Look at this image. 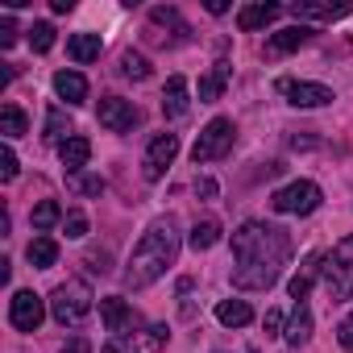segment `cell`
<instances>
[{"instance_id":"cell-24","label":"cell","mask_w":353,"mask_h":353,"mask_svg":"<svg viewBox=\"0 0 353 353\" xmlns=\"http://www.w3.org/2000/svg\"><path fill=\"white\" fill-rule=\"evenodd\" d=\"M287 345L291 349H299V345H307V336H312V307L307 303H295V312H291V320H287Z\"/></svg>"},{"instance_id":"cell-19","label":"cell","mask_w":353,"mask_h":353,"mask_svg":"<svg viewBox=\"0 0 353 353\" xmlns=\"http://www.w3.org/2000/svg\"><path fill=\"white\" fill-rule=\"evenodd\" d=\"M100 50H104L100 34H71V38H67V54H71V59H75L79 67L96 63V59H100Z\"/></svg>"},{"instance_id":"cell-40","label":"cell","mask_w":353,"mask_h":353,"mask_svg":"<svg viewBox=\"0 0 353 353\" xmlns=\"http://www.w3.org/2000/svg\"><path fill=\"white\" fill-rule=\"evenodd\" d=\"M63 353H92V341H88V336H71V341L63 345Z\"/></svg>"},{"instance_id":"cell-30","label":"cell","mask_w":353,"mask_h":353,"mask_svg":"<svg viewBox=\"0 0 353 353\" xmlns=\"http://www.w3.org/2000/svg\"><path fill=\"white\" fill-rule=\"evenodd\" d=\"M121 75L125 79H150V63H145V54H137V50H125L121 54Z\"/></svg>"},{"instance_id":"cell-17","label":"cell","mask_w":353,"mask_h":353,"mask_svg":"<svg viewBox=\"0 0 353 353\" xmlns=\"http://www.w3.org/2000/svg\"><path fill=\"white\" fill-rule=\"evenodd\" d=\"M307 38H312V30H307V26H291V30H279V34H270V38H266V59H283V54L299 50Z\"/></svg>"},{"instance_id":"cell-34","label":"cell","mask_w":353,"mask_h":353,"mask_svg":"<svg viewBox=\"0 0 353 353\" xmlns=\"http://www.w3.org/2000/svg\"><path fill=\"white\" fill-rule=\"evenodd\" d=\"M17 170H21V166H17V154L5 145V150H0V179L13 183V179H17Z\"/></svg>"},{"instance_id":"cell-5","label":"cell","mask_w":353,"mask_h":353,"mask_svg":"<svg viewBox=\"0 0 353 353\" xmlns=\"http://www.w3.org/2000/svg\"><path fill=\"white\" fill-rule=\"evenodd\" d=\"M233 137H237L233 121H229V117H212V121L204 125V133L196 137V145H192V162H196V166H204V162L225 158V154L233 150Z\"/></svg>"},{"instance_id":"cell-38","label":"cell","mask_w":353,"mask_h":353,"mask_svg":"<svg viewBox=\"0 0 353 353\" xmlns=\"http://www.w3.org/2000/svg\"><path fill=\"white\" fill-rule=\"evenodd\" d=\"M216 179H196V196H204V200H216Z\"/></svg>"},{"instance_id":"cell-36","label":"cell","mask_w":353,"mask_h":353,"mask_svg":"<svg viewBox=\"0 0 353 353\" xmlns=\"http://www.w3.org/2000/svg\"><path fill=\"white\" fill-rule=\"evenodd\" d=\"M336 341H341V349H345V353H353V312L341 320V328H336Z\"/></svg>"},{"instance_id":"cell-31","label":"cell","mask_w":353,"mask_h":353,"mask_svg":"<svg viewBox=\"0 0 353 353\" xmlns=\"http://www.w3.org/2000/svg\"><path fill=\"white\" fill-rule=\"evenodd\" d=\"M30 46H34V54H46V50L54 46V26H50V21H34V30H30Z\"/></svg>"},{"instance_id":"cell-1","label":"cell","mask_w":353,"mask_h":353,"mask_svg":"<svg viewBox=\"0 0 353 353\" xmlns=\"http://www.w3.org/2000/svg\"><path fill=\"white\" fill-rule=\"evenodd\" d=\"M291 233L266 221H245L233 233V287L237 291H270L291 262Z\"/></svg>"},{"instance_id":"cell-15","label":"cell","mask_w":353,"mask_h":353,"mask_svg":"<svg viewBox=\"0 0 353 353\" xmlns=\"http://www.w3.org/2000/svg\"><path fill=\"white\" fill-rule=\"evenodd\" d=\"M287 13H291L299 26H307V21H336V17H349L353 5H316V0H295Z\"/></svg>"},{"instance_id":"cell-20","label":"cell","mask_w":353,"mask_h":353,"mask_svg":"<svg viewBox=\"0 0 353 353\" xmlns=\"http://www.w3.org/2000/svg\"><path fill=\"white\" fill-rule=\"evenodd\" d=\"M229 75H233V67L221 59V63H212V71L208 75H200V104H212V100H221V92H225V83H229Z\"/></svg>"},{"instance_id":"cell-14","label":"cell","mask_w":353,"mask_h":353,"mask_svg":"<svg viewBox=\"0 0 353 353\" xmlns=\"http://www.w3.org/2000/svg\"><path fill=\"white\" fill-rule=\"evenodd\" d=\"M192 112V88L183 75H170L166 88H162V117L166 121H183Z\"/></svg>"},{"instance_id":"cell-7","label":"cell","mask_w":353,"mask_h":353,"mask_svg":"<svg viewBox=\"0 0 353 353\" xmlns=\"http://www.w3.org/2000/svg\"><path fill=\"white\" fill-rule=\"evenodd\" d=\"M274 92H279L291 108H324V104L336 100L332 88H324V83H307V79H279Z\"/></svg>"},{"instance_id":"cell-33","label":"cell","mask_w":353,"mask_h":353,"mask_svg":"<svg viewBox=\"0 0 353 353\" xmlns=\"http://www.w3.org/2000/svg\"><path fill=\"white\" fill-rule=\"evenodd\" d=\"M63 229H67V237H75V241H79V237H88V216H83L79 208H71V212L63 216Z\"/></svg>"},{"instance_id":"cell-26","label":"cell","mask_w":353,"mask_h":353,"mask_svg":"<svg viewBox=\"0 0 353 353\" xmlns=\"http://www.w3.org/2000/svg\"><path fill=\"white\" fill-rule=\"evenodd\" d=\"M42 137L54 141V145H63L67 137H75V125H71L67 108H50V112H46V133H42Z\"/></svg>"},{"instance_id":"cell-8","label":"cell","mask_w":353,"mask_h":353,"mask_svg":"<svg viewBox=\"0 0 353 353\" xmlns=\"http://www.w3.org/2000/svg\"><path fill=\"white\" fill-rule=\"evenodd\" d=\"M170 341L166 324H150L141 332H125V336H108V345L100 353H158L162 345Z\"/></svg>"},{"instance_id":"cell-27","label":"cell","mask_w":353,"mask_h":353,"mask_svg":"<svg viewBox=\"0 0 353 353\" xmlns=\"http://www.w3.org/2000/svg\"><path fill=\"white\" fill-rule=\"evenodd\" d=\"M59 221H63V208H59L54 200H42V204H34V212H30V225H34V233H50Z\"/></svg>"},{"instance_id":"cell-4","label":"cell","mask_w":353,"mask_h":353,"mask_svg":"<svg viewBox=\"0 0 353 353\" xmlns=\"http://www.w3.org/2000/svg\"><path fill=\"white\" fill-rule=\"evenodd\" d=\"M320 283H324V291H328L332 303L353 299V237L336 241L332 254L320 258Z\"/></svg>"},{"instance_id":"cell-3","label":"cell","mask_w":353,"mask_h":353,"mask_svg":"<svg viewBox=\"0 0 353 353\" xmlns=\"http://www.w3.org/2000/svg\"><path fill=\"white\" fill-rule=\"evenodd\" d=\"M92 307H96V295H92V287H88L83 279H67V283H59L54 295H50V316H54L63 328H79V324L92 316Z\"/></svg>"},{"instance_id":"cell-10","label":"cell","mask_w":353,"mask_h":353,"mask_svg":"<svg viewBox=\"0 0 353 353\" xmlns=\"http://www.w3.org/2000/svg\"><path fill=\"white\" fill-rule=\"evenodd\" d=\"M174 154H179V133H158L150 145H145V158H141V174L150 183H158L162 174L170 170Z\"/></svg>"},{"instance_id":"cell-29","label":"cell","mask_w":353,"mask_h":353,"mask_svg":"<svg viewBox=\"0 0 353 353\" xmlns=\"http://www.w3.org/2000/svg\"><path fill=\"white\" fill-rule=\"evenodd\" d=\"M26 129H30V121H26V112H21L17 104H5V108H0V133H5L9 141L21 137Z\"/></svg>"},{"instance_id":"cell-23","label":"cell","mask_w":353,"mask_h":353,"mask_svg":"<svg viewBox=\"0 0 353 353\" xmlns=\"http://www.w3.org/2000/svg\"><path fill=\"white\" fill-rule=\"evenodd\" d=\"M54 92H59V100H67V104H83V100H88V79H83L79 71H59V75H54Z\"/></svg>"},{"instance_id":"cell-22","label":"cell","mask_w":353,"mask_h":353,"mask_svg":"<svg viewBox=\"0 0 353 353\" xmlns=\"http://www.w3.org/2000/svg\"><path fill=\"white\" fill-rule=\"evenodd\" d=\"M320 258H324V254H307V258H303V266H299V274L291 279V287H287V291H291V299H295V303H303V299H307V291H312V283L320 279Z\"/></svg>"},{"instance_id":"cell-18","label":"cell","mask_w":353,"mask_h":353,"mask_svg":"<svg viewBox=\"0 0 353 353\" xmlns=\"http://www.w3.org/2000/svg\"><path fill=\"white\" fill-rule=\"evenodd\" d=\"M59 158H63V166H67V174H83V166H88V158H92V141L88 137H67L63 145H59Z\"/></svg>"},{"instance_id":"cell-28","label":"cell","mask_w":353,"mask_h":353,"mask_svg":"<svg viewBox=\"0 0 353 353\" xmlns=\"http://www.w3.org/2000/svg\"><path fill=\"white\" fill-rule=\"evenodd\" d=\"M216 241H221V225H216L212 216H208V221H196V229H192V237H188V245H192V250L200 254V250H212Z\"/></svg>"},{"instance_id":"cell-11","label":"cell","mask_w":353,"mask_h":353,"mask_svg":"<svg viewBox=\"0 0 353 353\" xmlns=\"http://www.w3.org/2000/svg\"><path fill=\"white\" fill-rule=\"evenodd\" d=\"M96 121H100L108 133H129V129L141 121V112H137L129 100H121V96H104V100L96 104Z\"/></svg>"},{"instance_id":"cell-41","label":"cell","mask_w":353,"mask_h":353,"mask_svg":"<svg viewBox=\"0 0 353 353\" xmlns=\"http://www.w3.org/2000/svg\"><path fill=\"white\" fill-rule=\"evenodd\" d=\"M50 9H54V13H71V9H75V0H50Z\"/></svg>"},{"instance_id":"cell-21","label":"cell","mask_w":353,"mask_h":353,"mask_svg":"<svg viewBox=\"0 0 353 353\" xmlns=\"http://www.w3.org/2000/svg\"><path fill=\"white\" fill-rule=\"evenodd\" d=\"M26 258H30V266H34V270H50V266L59 262V241H54V237H46V233H38V237L26 245Z\"/></svg>"},{"instance_id":"cell-35","label":"cell","mask_w":353,"mask_h":353,"mask_svg":"<svg viewBox=\"0 0 353 353\" xmlns=\"http://www.w3.org/2000/svg\"><path fill=\"white\" fill-rule=\"evenodd\" d=\"M262 328H266V336H279V332H287V324H283V312H279V307H270V312H266V320H262Z\"/></svg>"},{"instance_id":"cell-12","label":"cell","mask_w":353,"mask_h":353,"mask_svg":"<svg viewBox=\"0 0 353 353\" xmlns=\"http://www.w3.org/2000/svg\"><path fill=\"white\" fill-rule=\"evenodd\" d=\"M158 30H170V42H188V38H192V30H188V21L179 17V9H166V5L150 9V42L166 46V34H158Z\"/></svg>"},{"instance_id":"cell-25","label":"cell","mask_w":353,"mask_h":353,"mask_svg":"<svg viewBox=\"0 0 353 353\" xmlns=\"http://www.w3.org/2000/svg\"><path fill=\"white\" fill-rule=\"evenodd\" d=\"M216 320H221L225 328H245V324L254 320V307H250L245 299H221V303H216Z\"/></svg>"},{"instance_id":"cell-9","label":"cell","mask_w":353,"mask_h":353,"mask_svg":"<svg viewBox=\"0 0 353 353\" xmlns=\"http://www.w3.org/2000/svg\"><path fill=\"white\" fill-rule=\"evenodd\" d=\"M42 320H46V299L34 295V291H13V299H9V324L17 332H38Z\"/></svg>"},{"instance_id":"cell-6","label":"cell","mask_w":353,"mask_h":353,"mask_svg":"<svg viewBox=\"0 0 353 353\" xmlns=\"http://www.w3.org/2000/svg\"><path fill=\"white\" fill-rule=\"evenodd\" d=\"M320 200H324V192L312 179H295V183H287L270 196V208L283 212V216H307V212L320 208Z\"/></svg>"},{"instance_id":"cell-13","label":"cell","mask_w":353,"mask_h":353,"mask_svg":"<svg viewBox=\"0 0 353 353\" xmlns=\"http://www.w3.org/2000/svg\"><path fill=\"white\" fill-rule=\"evenodd\" d=\"M100 320H104V328L112 332V336H125V332H133L141 320H137V312L121 299V295H108V299H100Z\"/></svg>"},{"instance_id":"cell-39","label":"cell","mask_w":353,"mask_h":353,"mask_svg":"<svg viewBox=\"0 0 353 353\" xmlns=\"http://www.w3.org/2000/svg\"><path fill=\"white\" fill-rule=\"evenodd\" d=\"M88 270H96V274H104V270H108V254H100V250H92V254H88Z\"/></svg>"},{"instance_id":"cell-37","label":"cell","mask_w":353,"mask_h":353,"mask_svg":"<svg viewBox=\"0 0 353 353\" xmlns=\"http://www.w3.org/2000/svg\"><path fill=\"white\" fill-rule=\"evenodd\" d=\"M13 42H17V26L5 17V21H0V46H13Z\"/></svg>"},{"instance_id":"cell-16","label":"cell","mask_w":353,"mask_h":353,"mask_svg":"<svg viewBox=\"0 0 353 353\" xmlns=\"http://www.w3.org/2000/svg\"><path fill=\"white\" fill-rule=\"evenodd\" d=\"M283 17V5H266V0H258V5H245L237 9V30L241 34H254V30H266L270 21Z\"/></svg>"},{"instance_id":"cell-32","label":"cell","mask_w":353,"mask_h":353,"mask_svg":"<svg viewBox=\"0 0 353 353\" xmlns=\"http://www.w3.org/2000/svg\"><path fill=\"white\" fill-rule=\"evenodd\" d=\"M71 188L79 196H100L104 192V179H100V174H71Z\"/></svg>"},{"instance_id":"cell-2","label":"cell","mask_w":353,"mask_h":353,"mask_svg":"<svg viewBox=\"0 0 353 353\" xmlns=\"http://www.w3.org/2000/svg\"><path fill=\"white\" fill-rule=\"evenodd\" d=\"M179 221L174 216H158V221H150V229L141 233V241L133 245V254H129V266H125V287L129 291H145L150 283H158L170 266H174V258H179Z\"/></svg>"}]
</instances>
